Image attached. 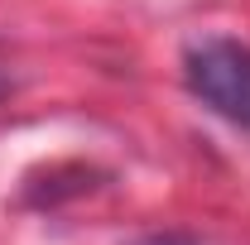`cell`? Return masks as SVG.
<instances>
[{
	"label": "cell",
	"instance_id": "6da1fadb",
	"mask_svg": "<svg viewBox=\"0 0 250 245\" xmlns=\"http://www.w3.org/2000/svg\"><path fill=\"white\" fill-rule=\"evenodd\" d=\"M183 82L207 111L250 130V48L236 39H197L183 53Z\"/></svg>",
	"mask_w": 250,
	"mask_h": 245
},
{
	"label": "cell",
	"instance_id": "7a4b0ae2",
	"mask_svg": "<svg viewBox=\"0 0 250 245\" xmlns=\"http://www.w3.org/2000/svg\"><path fill=\"white\" fill-rule=\"evenodd\" d=\"M145 245H183V241H145Z\"/></svg>",
	"mask_w": 250,
	"mask_h": 245
},
{
	"label": "cell",
	"instance_id": "3957f363",
	"mask_svg": "<svg viewBox=\"0 0 250 245\" xmlns=\"http://www.w3.org/2000/svg\"><path fill=\"white\" fill-rule=\"evenodd\" d=\"M0 92H5V72H0Z\"/></svg>",
	"mask_w": 250,
	"mask_h": 245
}]
</instances>
